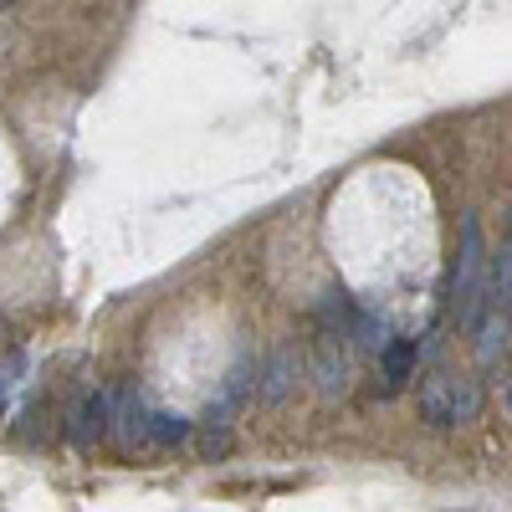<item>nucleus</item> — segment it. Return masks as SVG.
<instances>
[{
    "instance_id": "obj_1",
    "label": "nucleus",
    "mask_w": 512,
    "mask_h": 512,
    "mask_svg": "<svg viewBox=\"0 0 512 512\" xmlns=\"http://www.w3.org/2000/svg\"><path fill=\"white\" fill-rule=\"evenodd\" d=\"M487 256H482V221L466 216L461 221V251H456V272H451V318L456 328L472 333L482 323V313L492 308L487 303Z\"/></svg>"
},
{
    "instance_id": "obj_2",
    "label": "nucleus",
    "mask_w": 512,
    "mask_h": 512,
    "mask_svg": "<svg viewBox=\"0 0 512 512\" xmlns=\"http://www.w3.org/2000/svg\"><path fill=\"white\" fill-rule=\"evenodd\" d=\"M256 379H262V369H256L251 359L236 364V369L226 374V384H221V395H210V405H205V425L226 431V425L246 410V400H251V390H256Z\"/></svg>"
},
{
    "instance_id": "obj_3",
    "label": "nucleus",
    "mask_w": 512,
    "mask_h": 512,
    "mask_svg": "<svg viewBox=\"0 0 512 512\" xmlns=\"http://www.w3.org/2000/svg\"><path fill=\"white\" fill-rule=\"evenodd\" d=\"M297 379H303V354H297V344H282L267 359V369H262V400L267 405H282L297 390Z\"/></svg>"
},
{
    "instance_id": "obj_4",
    "label": "nucleus",
    "mask_w": 512,
    "mask_h": 512,
    "mask_svg": "<svg viewBox=\"0 0 512 512\" xmlns=\"http://www.w3.org/2000/svg\"><path fill=\"white\" fill-rule=\"evenodd\" d=\"M313 379H318V395L323 400H338V395L349 390V359H344V349H338L333 333L323 338L318 354H313Z\"/></svg>"
},
{
    "instance_id": "obj_5",
    "label": "nucleus",
    "mask_w": 512,
    "mask_h": 512,
    "mask_svg": "<svg viewBox=\"0 0 512 512\" xmlns=\"http://www.w3.org/2000/svg\"><path fill=\"white\" fill-rule=\"evenodd\" d=\"M108 420H118V451H123V456H159L154 441H149V410H144L134 395H128L123 410L108 415Z\"/></svg>"
},
{
    "instance_id": "obj_6",
    "label": "nucleus",
    "mask_w": 512,
    "mask_h": 512,
    "mask_svg": "<svg viewBox=\"0 0 512 512\" xmlns=\"http://www.w3.org/2000/svg\"><path fill=\"white\" fill-rule=\"evenodd\" d=\"M103 431H108V400H103V395L77 400V405H72V441L88 451L93 441H103Z\"/></svg>"
},
{
    "instance_id": "obj_7",
    "label": "nucleus",
    "mask_w": 512,
    "mask_h": 512,
    "mask_svg": "<svg viewBox=\"0 0 512 512\" xmlns=\"http://www.w3.org/2000/svg\"><path fill=\"white\" fill-rule=\"evenodd\" d=\"M379 374H384V395H395L400 384L415 374V344L410 338H390V344L379 349Z\"/></svg>"
},
{
    "instance_id": "obj_8",
    "label": "nucleus",
    "mask_w": 512,
    "mask_h": 512,
    "mask_svg": "<svg viewBox=\"0 0 512 512\" xmlns=\"http://www.w3.org/2000/svg\"><path fill=\"white\" fill-rule=\"evenodd\" d=\"M190 436H195V425H190L185 415H175V410H149V441H154L159 456L190 446Z\"/></svg>"
},
{
    "instance_id": "obj_9",
    "label": "nucleus",
    "mask_w": 512,
    "mask_h": 512,
    "mask_svg": "<svg viewBox=\"0 0 512 512\" xmlns=\"http://www.w3.org/2000/svg\"><path fill=\"white\" fill-rule=\"evenodd\" d=\"M420 410L431 425H451V374L446 369H431L420 379Z\"/></svg>"
},
{
    "instance_id": "obj_10",
    "label": "nucleus",
    "mask_w": 512,
    "mask_h": 512,
    "mask_svg": "<svg viewBox=\"0 0 512 512\" xmlns=\"http://www.w3.org/2000/svg\"><path fill=\"white\" fill-rule=\"evenodd\" d=\"M472 333H477V354H482V364H497V354H507V313H502V308H487L482 323H477Z\"/></svg>"
},
{
    "instance_id": "obj_11",
    "label": "nucleus",
    "mask_w": 512,
    "mask_h": 512,
    "mask_svg": "<svg viewBox=\"0 0 512 512\" xmlns=\"http://www.w3.org/2000/svg\"><path fill=\"white\" fill-rule=\"evenodd\" d=\"M487 272H492V282H487V303L507 313V303H512V246H507V241H502V251L492 256V267H487Z\"/></svg>"
},
{
    "instance_id": "obj_12",
    "label": "nucleus",
    "mask_w": 512,
    "mask_h": 512,
    "mask_svg": "<svg viewBox=\"0 0 512 512\" xmlns=\"http://www.w3.org/2000/svg\"><path fill=\"white\" fill-rule=\"evenodd\" d=\"M477 410H482V379H451V425H461V420H477Z\"/></svg>"
},
{
    "instance_id": "obj_13",
    "label": "nucleus",
    "mask_w": 512,
    "mask_h": 512,
    "mask_svg": "<svg viewBox=\"0 0 512 512\" xmlns=\"http://www.w3.org/2000/svg\"><path fill=\"white\" fill-rule=\"evenodd\" d=\"M349 333L359 338V349H364V354H379L384 344H390V328H384L374 313H359V308L349 313Z\"/></svg>"
},
{
    "instance_id": "obj_14",
    "label": "nucleus",
    "mask_w": 512,
    "mask_h": 512,
    "mask_svg": "<svg viewBox=\"0 0 512 512\" xmlns=\"http://www.w3.org/2000/svg\"><path fill=\"white\" fill-rule=\"evenodd\" d=\"M226 451H231V436H226V431H216V425H210V431L200 436V456H205V461H216V456H226Z\"/></svg>"
},
{
    "instance_id": "obj_15",
    "label": "nucleus",
    "mask_w": 512,
    "mask_h": 512,
    "mask_svg": "<svg viewBox=\"0 0 512 512\" xmlns=\"http://www.w3.org/2000/svg\"><path fill=\"white\" fill-rule=\"evenodd\" d=\"M0 410H6V379H0Z\"/></svg>"
},
{
    "instance_id": "obj_16",
    "label": "nucleus",
    "mask_w": 512,
    "mask_h": 512,
    "mask_svg": "<svg viewBox=\"0 0 512 512\" xmlns=\"http://www.w3.org/2000/svg\"><path fill=\"white\" fill-rule=\"evenodd\" d=\"M0 11H6V0H0Z\"/></svg>"
}]
</instances>
